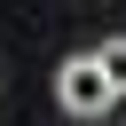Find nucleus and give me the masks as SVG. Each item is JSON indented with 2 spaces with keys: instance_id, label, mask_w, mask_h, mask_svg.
I'll return each mask as SVG.
<instances>
[{
  "instance_id": "nucleus-2",
  "label": "nucleus",
  "mask_w": 126,
  "mask_h": 126,
  "mask_svg": "<svg viewBox=\"0 0 126 126\" xmlns=\"http://www.w3.org/2000/svg\"><path fill=\"white\" fill-rule=\"evenodd\" d=\"M94 71H102V79H110V94H126V32H118V39H102V47H94Z\"/></svg>"
},
{
  "instance_id": "nucleus-1",
  "label": "nucleus",
  "mask_w": 126,
  "mask_h": 126,
  "mask_svg": "<svg viewBox=\"0 0 126 126\" xmlns=\"http://www.w3.org/2000/svg\"><path fill=\"white\" fill-rule=\"evenodd\" d=\"M118 94H110V79L94 71V55H63L55 63V110L63 118H102Z\"/></svg>"
}]
</instances>
